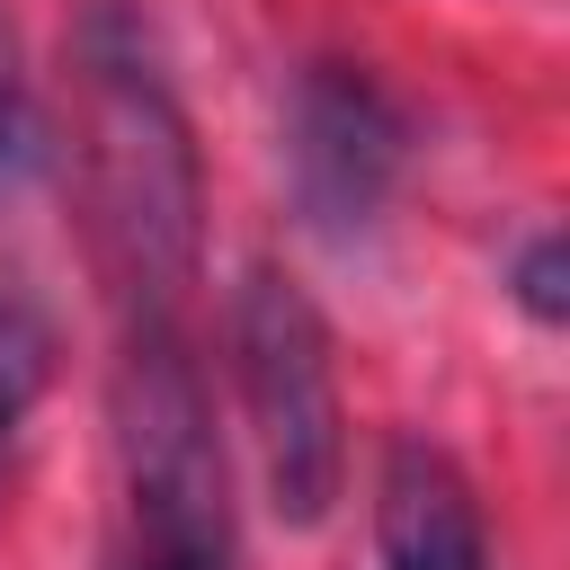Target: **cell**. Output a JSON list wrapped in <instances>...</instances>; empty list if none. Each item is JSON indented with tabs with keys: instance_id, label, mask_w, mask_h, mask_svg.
Listing matches in <instances>:
<instances>
[{
	"instance_id": "cell-4",
	"label": "cell",
	"mask_w": 570,
	"mask_h": 570,
	"mask_svg": "<svg viewBox=\"0 0 570 570\" xmlns=\"http://www.w3.org/2000/svg\"><path fill=\"white\" fill-rule=\"evenodd\" d=\"M285 160H294V196L321 232H356L383 214L401 160H410V125L401 107L356 71V62H312L294 80V116H285Z\"/></svg>"
},
{
	"instance_id": "cell-3",
	"label": "cell",
	"mask_w": 570,
	"mask_h": 570,
	"mask_svg": "<svg viewBox=\"0 0 570 570\" xmlns=\"http://www.w3.org/2000/svg\"><path fill=\"white\" fill-rule=\"evenodd\" d=\"M232 374L249 410V445L267 472V499L285 525H321L347 490V410H338V356L312 294L276 267H249L232 294Z\"/></svg>"
},
{
	"instance_id": "cell-6",
	"label": "cell",
	"mask_w": 570,
	"mask_h": 570,
	"mask_svg": "<svg viewBox=\"0 0 570 570\" xmlns=\"http://www.w3.org/2000/svg\"><path fill=\"white\" fill-rule=\"evenodd\" d=\"M45 356H53L45 321H36L18 294H0V454H9L18 419H27V401L45 392Z\"/></svg>"
},
{
	"instance_id": "cell-8",
	"label": "cell",
	"mask_w": 570,
	"mask_h": 570,
	"mask_svg": "<svg viewBox=\"0 0 570 570\" xmlns=\"http://www.w3.org/2000/svg\"><path fill=\"white\" fill-rule=\"evenodd\" d=\"M125 570H178V561H125Z\"/></svg>"
},
{
	"instance_id": "cell-7",
	"label": "cell",
	"mask_w": 570,
	"mask_h": 570,
	"mask_svg": "<svg viewBox=\"0 0 570 570\" xmlns=\"http://www.w3.org/2000/svg\"><path fill=\"white\" fill-rule=\"evenodd\" d=\"M561 276H570V258H561V232H534V240H525V258H517V303H525V321L561 330V312H570Z\"/></svg>"
},
{
	"instance_id": "cell-1",
	"label": "cell",
	"mask_w": 570,
	"mask_h": 570,
	"mask_svg": "<svg viewBox=\"0 0 570 570\" xmlns=\"http://www.w3.org/2000/svg\"><path fill=\"white\" fill-rule=\"evenodd\" d=\"M80 169H89V223L116 267L125 321H178L205 249V169L178 107V80L151 45V27L125 0L80 9Z\"/></svg>"
},
{
	"instance_id": "cell-2",
	"label": "cell",
	"mask_w": 570,
	"mask_h": 570,
	"mask_svg": "<svg viewBox=\"0 0 570 570\" xmlns=\"http://www.w3.org/2000/svg\"><path fill=\"white\" fill-rule=\"evenodd\" d=\"M116 463H125L134 561L232 570V463H223L214 401H205V374H196L178 321H125Z\"/></svg>"
},
{
	"instance_id": "cell-5",
	"label": "cell",
	"mask_w": 570,
	"mask_h": 570,
	"mask_svg": "<svg viewBox=\"0 0 570 570\" xmlns=\"http://www.w3.org/2000/svg\"><path fill=\"white\" fill-rule=\"evenodd\" d=\"M374 561L383 570H490V525L463 463L428 436H392L374 472Z\"/></svg>"
}]
</instances>
